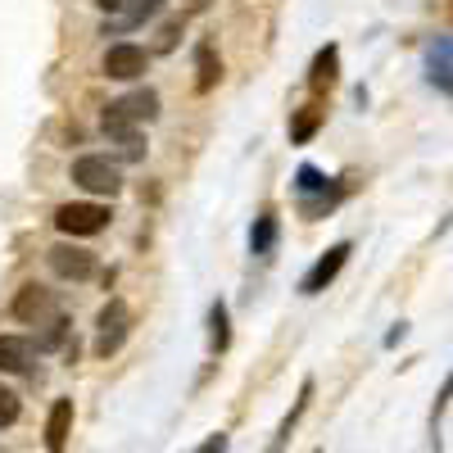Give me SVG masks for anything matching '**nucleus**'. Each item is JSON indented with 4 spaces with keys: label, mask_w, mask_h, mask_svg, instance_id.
<instances>
[{
    "label": "nucleus",
    "mask_w": 453,
    "mask_h": 453,
    "mask_svg": "<svg viewBox=\"0 0 453 453\" xmlns=\"http://www.w3.org/2000/svg\"><path fill=\"white\" fill-rule=\"evenodd\" d=\"M155 113H159V96H155V91H132V96H123V100L104 104L100 127H104V136L127 141V136H136V123H150Z\"/></svg>",
    "instance_id": "obj_1"
},
{
    "label": "nucleus",
    "mask_w": 453,
    "mask_h": 453,
    "mask_svg": "<svg viewBox=\"0 0 453 453\" xmlns=\"http://www.w3.org/2000/svg\"><path fill=\"white\" fill-rule=\"evenodd\" d=\"M295 196H299V213L304 218H326L340 200H345V186L340 181H331L322 168H313V164H299V173H295Z\"/></svg>",
    "instance_id": "obj_2"
},
{
    "label": "nucleus",
    "mask_w": 453,
    "mask_h": 453,
    "mask_svg": "<svg viewBox=\"0 0 453 453\" xmlns=\"http://www.w3.org/2000/svg\"><path fill=\"white\" fill-rule=\"evenodd\" d=\"M73 181H78L87 196H119L123 173H119V164H109L104 155H82L78 164H73Z\"/></svg>",
    "instance_id": "obj_3"
},
{
    "label": "nucleus",
    "mask_w": 453,
    "mask_h": 453,
    "mask_svg": "<svg viewBox=\"0 0 453 453\" xmlns=\"http://www.w3.org/2000/svg\"><path fill=\"white\" fill-rule=\"evenodd\" d=\"M96 326H100V335H96V354H100V358L119 354V349H123V340H127V331H132V309L123 304V299H109V304L100 309V318H96Z\"/></svg>",
    "instance_id": "obj_4"
},
{
    "label": "nucleus",
    "mask_w": 453,
    "mask_h": 453,
    "mask_svg": "<svg viewBox=\"0 0 453 453\" xmlns=\"http://www.w3.org/2000/svg\"><path fill=\"white\" fill-rule=\"evenodd\" d=\"M55 226L64 236H100L109 226V209L104 204H59Z\"/></svg>",
    "instance_id": "obj_5"
},
{
    "label": "nucleus",
    "mask_w": 453,
    "mask_h": 453,
    "mask_svg": "<svg viewBox=\"0 0 453 453\" xmlns=\"http://www.w3.org/2000/svg\"><path fill=\"white\" fill-rule=\"evenodd\" d=\"M349 254H354V245L349 241H335L318 263H313V268L304 273V281H299V290H304V295H322L335 277H340V268H345V263H349Z\"/></svg>",
    "instance_id": "obj_6"
},
{
    "label": "nucleus",
    "mask_w": 453,
    "mask_h": 453,
    "mask_svg": "<svg viewBox=\"0 0 453 453\" xmlns=\"http://www.w3.org/2000/svg\"><path fill=\"white\" fill-rule=\"evenodd\" d=\"M145 68H150V55L132 42H119L104 50V78H113V82H136Z\"/></svg>",
    "instance_id": "obj_7"
},
{
    "label": "nucleus",
    "mask_w": 453,
    "mask_h": 453,
    "mask_svg": "<svg viewBox=\"0 0 453 453\" xmlns=\"http://www.w3.org/2000/svg\"><path fill=\"white\" fill-rule=\"evenodd\" d=\"M50 273L64 277V281H87V277H96V254L78 250V245H55L50 250Z\"/></svg>",
    "instance_id": "obj_8"
},
{
    "label": "nucleus",
    "mask_w": 453,
    "mask_h": 453,
    "mask_svg": "<svg viewBox=\"0 0 453 453\" xmlns=\"http://www.w3.org/2000/svg\"><path fill=\"white\" fill-rule=\"evenodd\" d=\"M426 82L453 100V36H435L426 46Z\"/></svg>",
    "instance_id": "obj_9"
},
{
    "label": "nucleus",
    "mask_w": 453,
    "mask_h": 453,
    "mask_svg": "<svg viewBox=\"0 0 453 453\" xmlns=\"http://www.w3.org/2000/svg\"><path fill=\"white\" fill-rule=\"evenodd\" d=\"M335 78H340V46H335V42H326V46L313 55V64H309V87L322 96V91H331V87H335Z\"/></svg>",
    "instance_id": "obj_10"
},
{
    "label": "nucleus",
    "mask_w": 453,
    "mask_h": 453,
    "mask_svg": "<svg viewBox=\"0 0 453 453\" xmlns=\"http://www.w3.org/2000/svg\"><path fill=\"white\" fill-rule=\"evenodd\" d=\"M277 236H281V218H277L273 209H263V213L254 218V226H250V254H254V258H268V254L277 250Z\"/></svg>",
    "instance_id": "obj_11"
},
{
    "label": "nucleus",
    "mask_w": 453,
    "mask_h": 453,
    "mask_svg": "<svg viewBox=\"0 0 453 453\" xmlns=\"http://www.w3.org/2000/svg\"><path fill=\"white\" fill-rule=\"evenodd\" d=\"M50 304H55L50 290L36 286V281H27V286L14 295V318H19V322H36L42 313H50Z\"/></svg>",
    "instance_id": "obj_12"
},
{
    "label": "nucleus",
    "mask_w": 453,
    "mask_h": 453,
    "mask_svg": "<svg viewBox=\"0 0 453 453\" xmlns=\"http://www.w3.org/2000/svg\"><path fill=\"white\" fill-rule=\"evenodd\" d=\"M73 431V399H55L50 418H46V453H64Z\"/></svg>",
    "instance_id": "obj_13"
},
{
    "label": "nucleus",
    "mask_w": 453,
    "mask_h": 453,
    "mask_svg": "<svg viewBox=\"0 0 453 453\" xmlns=\"http://www.w3.org/2000/svg\"><path fill=\"white\" fill-rule=\"evenodd\" d=\"M309 403H313V381H304V386H299V399L290 403V412H286V418H281V426H277V435H273L268 453H281V449H286L290 431H295V426H299V418H304V412H309Z\"/></svg>",
    "instance_id": "obj_14"
},
{
    "label": "nucleus",
    "mask_w": 453,
    "mask_h": 453,
    "mask_svg": "<svg viewBox=\"0 0 453 453\" xmlns=\"http://www.w3.org/2000/svg\"><path fill=\"white\" fill-rule=\"evenodd\" d=\"M218 78H222V59H218V50H213L209 42H200V46H196V91L209 96V91L218 87Z\"/></svg>",
    "instance_id": "obj_15"
},
{
    "label": "nucleus",
    "mask_w": 453,
    "mask_h": 453,
    "mask_svg": "<svg viewBox=\"0 0 453 453\" xmlns=\"http://www.w3.org/2000/svg\"><path fill=\"white\" fill-rule=\"evenodd\" d=\"M32 367V340L0 335V372H27Z\"/></svg>",
    "instance_id": "obj_16"
},
{
    "label": "nucleus",
    "mask_w": 453,
    "mask_h": 453,
    "mask_svg": "<svg viewBox=\"0 0 453 453\" xmlns=\"http://www.w3.org/2000/svg\"><path fill=\"white\" fill-rule=\"evenodd\" d=\"M322 119H326V109H318V104L295 109V119H290V145H309V141L318 136Z\"/></svg>",
    "instance_id": "obj_17"
},
{
    "label": "nucleus",
    "mask_w": 453,
    "mask_h": 453,
    "mask_svg": "<svg viewBox=\"0 0 453 453\" xmlns=\"http://www.w3.org/2000/svg\"><path fill=\"white\" fill-rule=\"evenodd\" d=\"M226 345H232V326H226V304H222V299H213V304H209V349H213V354H226Z\"/></svg>",
    "instance_id": "obj_18"
},
{
    "label": "nucleus",
    "mask_w": 453,
    "mask_h": 453,
    "mask_svg": "<svg viewBox=\"0 0 453 453\" xmlns=\"http://www.w3.org/2000/svg\"><path fill=\"white\" fill-rule=\"evenodd\" d=\"M164 10V0H132V5H127V14L119 19V23H113L109 32H132V27H141L145 19H155Z\"/></svg>",
    "instance_id": "obj_19"
},
{
    "label": "nucleus",
    "mask_w": 453,
    "mask_h": 453,
    "mask_svg": "<svg viewBox=\"0 0 453 453\" xmlns=\"http://www.w3.org/2000/svg\"><path fill=\"white\" fill-rule=\"evenodd\" d=\"M64 340H68V318H55V322L46 326V335L36 340V349H59Z\"/></svg>",
    "instance_id": "obj_20"
},
{
    "label": "nucleus",
    "mask_w": 453,
    "mask_h": 453,
    "mask_svg": "<svg viewBox=\"0 0 453 453\" xmlns=\"http://www.w3.org/2000/svg\"><path fill=\"white\" fill-rule=\"evenodd\" d=\"M19 412H23L19 395H14V390H5V386H0V426H14V422H19Z\"/></svg>",
    "instance_id": "obj_21"
},
{
    "label": "nucleus",
    "mask_w": 453,
    "mask_h": 453,
    "mask_svg": "<svg viewBox=\"0 0 453 453\" xmlns=\"http://www.w3.org/2000/svg\"><path fill=\"white\" fill-rule=\"evenodd\" d=\"M226 449H232V440H226V435L218 431V435H209V440H204L196 453H226Z\"/></svg>",
    "instance_id": "obj_22"
},
{
    "label": "nucleus",
    "mask_w": 453,
    "mask_h": 453,
    "mask_svg": "<svg viewBox=\"0 0 453 453\" xmlns=\"http://www.w3.org/2000/svg\"><path fill=\"white\" fill-rule=\"evenodd\" d=\"M449 395H453V376L444 381V390H440V399H435V412H431V426H440V418H444V403H449Z\"/></svg>",
    "instance_id": "obj_23"
},
{
    "label": "nucleus",
    "mask_w": 453,
    "mask_h": 453,
    "mask_svg": "<svg viewBox=\"0 0 453 453\" xmlns=\"http://www.w3.org/2000/svg\"><path fill=\"white\" fill-rule=\"evenodd\" d=\"M123 155H127V159H141V155H145V141H141V136H127V141H123Z\"/></svg>",
    "instance_id": "obj_24"
},
{
    "label": "nucleus",
    "mask_w": 453,
    "mask_h": 453,
    "mask_svg": "<svg viewBox=\"0 0 453 453\" xmlns=\"http://www.w3.org/2000/svg\"><path fill=\"white\" fill-rule=\"evenodd\" d=\"M403 335H408V326H403V322H395V326H390V335H386V349H395Z\"/></svg>",
    "instance_id": "obj_25"
},
{
    "label": "nucleus",
    "mask_w": 453,
    "mask_h": 453,
    "mask_svg": "<svg viewBox=\"0 0 453 453\" xmlns=\"http://www.w3.org/2000/svg\"><path fill=\"white\" fill-rule=\"evenodd\" d=\"M173 46H177V23H168V27H164V42H159V50H173Z\"/></svg>",
    "instance_id": "obj_26"
},
{
    "label": "nucleus",
    "mask_w": 453,
    "mask_h": 453,
    "mask_svg": "<svg viewBox=\"0 0 453 453\" xmlns=\"http://www.w3.org/2000/svg\"><path fill=\"white\" fill-rule=\"evenodd\" d=\"M96 5H100L104 14H119V10H127V0H96Z\"/></svg>",
    "instance_id": "obj_27"
}]
</instances>
